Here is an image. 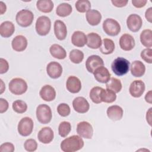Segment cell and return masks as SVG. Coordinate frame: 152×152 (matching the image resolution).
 I'll return each mask as SVG.
<instances>
[{"label": "cell", "mask_w": 152, "mask_h": 152, "mask_svg": "<svg viewBox=\"0 0 152 152\" xmlns=\"http://www.w3.org/2000/svg\"><path fill=\"white\" fill-rule=\"evenodd\" d=\"M84 142L80 135H72L61 143V149L64 152H75L81 150L84 146Z\"/></svg>", "instance_id": "obj_1"}, {"label": "cell", "mask_w": 152, "mask_h": 152, "mask_svg": "<svg viewBox=\"0 0 152 152\" xmlns=\"http://www.w3.org/2000/svg\"><path fill=\"white\" fill-rule=\"evenodd\" d=\"M130 62L124 58L118 57L116 58L111 65V68L114 74L118 76L125 75L129 69Z\"/></svg>", "instance_id": "obj_2"}, {"label": "cell", "mask_w": 152, "mask_h": 152, "mask_svg": "<svg viewBox=\"0 0 152 152\" xmlns=\"http://www.w3.org/2000/svg\"><path fill=\"white\" fill-rule=\"evenodd\" d=\"M36 117L38 121L42 124L49 123L52 118L50 107L46 104H39L36 109Z\"/></svg>", "instance_id": "obj_3"}, {"label": "cell", "mask_w": 152, "mask_h": 152, "mask_svg": "<svg viewBox=\"0 0 152 152\" xmlns=\"http://www.w3.org/2000/svg\"><path fill=\"white\" fill-rule=\"evenodd\" d=\"M9 90L15 95H21L26 92L27 84L21 78H14L9 83Z\"/></svg>", "instance_id": "obj_4"}, {"label": "cell", "mask_w": 152, "mask_h": 152, "mask_svg": "<svg viewBox=\"0 0 152 152\" xmlns=\"http://www.w3.org/2000/svg\"><path fill=\"white\" fill-rule=\"evenodd\" d=\"M17 24L23 27L30 26L34 20L33 13L27 9H23L19 11L15 17Z\"/></svg>", "instance_id": "obj_5"}, {"label": "cell", "mask_w": 152, "mask_h": 152, "mask_svg": "<svg viewBox=\"0 0 152 152\" xmlns=\"http://www.w3.org/2000/svg\"><path fill=\"white\" fill-rule=\"evenodd\" d=\"M51 27V21L50 18L45 15L39 17L36 22V31L40 36L47 35Z\"/></svg>", "instance_id": "obj_6"}, {"label": "cell", "mask_w": 152, "mask_h": 152, "mask_svg": "<svg viewBox=\"0 0 152 152\" xmlns=\"http://www.w3.org/2000/svg\"><path fill=\"white\" fill-rule=\"evenodd\" d=\"M103 29L106 34L116 36L121 31V26L116 20L113 18H107L103 23Z\"/></svg>", "instance_id": "obj_7"}, {"label": "cell", "mask_w": 152, "mask_h": 152, "mask_svg": "<svg viewBox=\"0 0 152 152\" xmlns=\"http://www.w3.org/2000/svg\"><path fill=\"white\" fill-rule=\"evenodd\" d=\"M34 124L33 120L29 117L22 118L18 122L17 129L18 133L23 137H27L33 131Z\"/></svg>", "instance_id": "obj_8"}, {"label": "cell", "mask_w": 152, "mask_h": 152, "mask_svg": "<svg viewBox=\"0 0 152 152\" xmlns=\"http://www.w3.org/2000/svg\"><path fill=\"white\" fill-rule=\"evenodd\" d=\"M77 132L81 137L91 139L93 134V128L89 122L82 121L77 124Z\"/></svg>", "instance_id": "obj_9"}, {"label": "cell", "mask_w": 152, "mask_h": 152, "mask_svg": "<svg viewBox=\"0 0 152 152\" xmlns=\"http://www.w3.org/2000/svg\"><path fill=\"white\" fill-rule=\"evenodd\" d=\"M103 65L104 62L102 58L96 55L90 56L86 62V67L87 70L92 74H93L97 68Z\"/></svg>", "instance_id": "obj_10"}, {"label": "cell", "mask_w": 152, "mask_h": 152, "mask_svg": "<svg viewBox=\"0 0 152 152\" xmlns=\"http://www.w3.org/2000/svg\"><path fill=\"white\" fill-rule=\"evenodd\" d=\"M126 25L129 30L132 32H137L141 28L142 25V18L138 14H130L127 18Z\"/></svg>", "instance_id": "obj_11"}, {"label": "cell", "mask_w": 152, "mask_h": 152, "mask_svg": "<svg viewBox=\"0 0 152 152\" xmlns=\"http://www.w3.org/2000/svg\"><path fill=\"white\" fill-rule=\"evenodd\" d=\"M145 86L144 83L141 80H135L131 83L129 91L130 94L135 98L140 97L145 91Z\"/></svg>", "instance_id": "obj_12"}, {"label": "cell", "mask_w": 152, "mask_h": 152, "mask_svg": "<svg viewBox=\"0 0 152 152\" xmlns=\"http://www.w3.org/2000/svg\"><path fill=\"white\" fill-rule=\"evenodd\" d=\"M72 106L75 111L79 113H84L88 111L90 104L83 97H77L72 102Z\"/></svg>", "instance_id": "obj_13"}, {"label": "cell", "mask_w": 152, "mask_h": 152, "mask_svg": "<svg viewBox=\"0 0 152 152\" xmlns=\"http://www.w3.org/2000/svg\"><path fill=\"white\" fill-rule=\"evenodd\" d=\"M62 67L61 65L55 61L49 62L46 66L48 75L53 79H56L61 77L62 73Z\"/></svg>", "instance_id": "obj_14"}, {"label": "cell", "mask_w": 152, "mask_h": 152, "mask_svg": "<svg viewBox=\"0 0 152 152\" xmlns=\"http://www.w3.org/2000/svg\"><path fill=\"white\" fill-rule=\"evenodd\" d=\"M135 39L129 34H124L119 39L120 48L125 51L131 50L135 46Z\"/></svg>", "instance_id": "obj_15"}, {"label": "cell", "mask_w": 152, "mask_h": 152, "mask_svg": "<svg viewBox=\"0 0 152 152\" xmlns=\"http://www.w3.org/2000/svg\"><path fill=\"white\" fill-rule=\"evenodd\" d=\"M54 133L52 128L49 126H46L42 128L37 134L39 141L43 144H49L53 139Z\"/></svg>", "instance_id": "obj_16"}, {"label": "cell", "mask_w": 152, "mask_h": 152, "mask_svg": "<svg viewBox=\"0 0 152 152\" xmlns=\"http://www.w3.org/2000/svg\"><path fill=\"white\" fill-rule=\"evenodd\" d=\"M67 90L71 93H77L81 88L80 80L75 76H69L66 82Z\"/></svg>", "instance_id": "obj_17"}, {"label": "cell", "mask_w": 152, "mask_h": 152, "mask_svg": "<svg viewBox=\"0 0 152 152\" xmlns=\"http://www.w3.org/2000/svg\"><path fill=\"white\" fill-rule=\"evenodd\" d=\"M54 33L59 40L65 39L67 35V28L65 24L61 20H56L54 23Z\"/></svg>", "instance_id": "obj_18"}, {"label": "cell", "mask_w": 152, "mask_h": 152, "mask_svg": "<svg viewBox=\"0 0 152 152\" xmlns=\"http://www.w3.org/2000/svg\"><path fill=\"white\" fill-rule=\"evenodd\" d=\"M93 74L95 79L101 83H106L110 78L111 75L107 68L103 66L97 68Z\"/></svg>", "instance_id": "obj_19"}, {"label": "cell", "mask_w": 152, "mask_h": 152, "mask_svg": "<svg viewBox=\"0 0 152 152\" xmlns=\"http://www.w3.org/2000/svg\"><path fill=\"white\" fill-rule=\"evenodd\" d=\"M40 97L46 102H51L56 97V91L50 85H45L40 90Z\"/></svg>", "instance_id": "obj_20"}, {"label": "cell", "mask_w": 152, "mask_h": 152, "mask_svg": "<svg viewBox=\"0 0 152 152\" xmlns=\"http://www.w3.org/2000/svg\"><path fill=\"white\" fill-rule=\"evenodd\" d=\"M27 40L23 35L15 36L12 40L11 45L12 49L17 52L24 51L27 46Z\"/></svg>", "instance_id": "obj_21"}, {"label": "cell", "mask_w": 152, "mask_h": 152, "mask_svg": "<svg viewBox=\"0 0 152 152\" xmlns=\"http://www.w3.org/2000/svg\"><path fill=\"white\" fill-rule=\"evenodd\" d=\"M123 113L122 108L118 105L110 106L107 109L108 118L113 121L121 120L123 116Z\"/></svg>", "instance_id": "obj_22"}, {"label": "cell", "mask_w": 152, "mask_h": 152, "mask_svg": "<svg viewBox=\"0 0 152 152\" xmlns=\"http://www.w3.org/2000/svg\"><path fill=\"white\" fill-rule=\"evenodd\" d=\"M101 37L96 33H90L87 35V46L93 49H96L102 45Z\"/></svg>", "instance_id": "obj_23"}, {"label": "cell", "mask_w": 152, "mask_h": 152, "mask_svg": "<svg viewBox=\"0 0 152 152\" xmlns=\"http://www.w3.org/2000/svg\"><path fill=\"white\" fill-rule=\"evenodd\" d=\"M15 31L14 24L10 21H4L0 26V34L2 37L7 38L11 37Z\"/></svg>", "instance_id": "obj_24"}, {"label": "cell", "mask_w": 152, "mask_h": 152, "mask_svg": "<svg viewBox=\"0 0 152 152\" xmlns=\"http://www.w3.org/2000/svg\"><path fill=\"white\" fill-rule=\"evenodd\" d=\"M72 43L77 47H83L87 43V36L81 31H75L71 36Z\"/></svg>", "instance_id": "obj_25"}, {"label": "cell", "mask_w": 152, "mask_h": 152, "mask_svg": "<svg viewBox=\"0 0 152 152\" xmlns=\"http://www.w3.org/2000/svg\"><path fill=\"white\" fill-rule=\"evenodd\" d=\"M86 20L91 26L98 25L102 20V14L96 10H90L86 12Z\"/></svg>", "instance_id": "obj_26"}, {"label": "cell", "mask_w": 152, "mask_h": 152, "mask_svg": "<svg viewBox=\"0 0 152 152\" xmlns=\"http://www.w3.org/2000/svg\"><path fill=\"white\" fill-rule=\"evenodd\" d=\"M145 71V66L144 64L140 61H134L131 65V74L135 77H141Z\"/></svg>", "instance_id": "obj_27"}, {"label": "cell", "mask_w": 152, "mask_h": 152, "mask_svg": "<svg viewBox=\"0 0 152 152\" xmlns=\"http://www.w3.org/2000/svg\"><path fill=\"white\" fill-rule=\"evenodd\" d=\"M51 55L58 59H64L66 57V52L65 49L58 44H53L49 48Z\"/></svg>", "instance_id": "obj_28"}, {"label": "cell", "mask_w": 152, "mask_h": 152, "mask_svg": "<svg viewBox=\"0 0 152 152\" xmlns=\"http://www.w3.org/2000/svg\"><path fill=\"white\" fill-rule=\"evenodd\" d=\"M99 48L102 53L109 55L113 53L115 48V45L112 39L105 38L102 40V45Z\"/></svg>", "instance_id": "obj_29"}, {"label": "cell", "mask_w": 152, "mask_h": 152, "mask_svg": "<svg viewBox=\"0 0 152 152\" xmlns=\"http://www.w3.org/2000/svg\"><path fill=\"white\" fill-rule=\"evenodd\" d=\"M38 10L44 13L50 12L54 7L53 2L50 0H39L36 2Z\"/></svg>", "instance_id": "obj_30"}, {"label": "cell", "mask_w": 152, "mask_h": 152, "mask_svg": "<svg viewBox=\"0 0 152 152\" xmlns=\"http://www.w3.org/2000/svg\"><path fill=\"white\" fill-rule=\"evenodd\" d=\"M140 41L144 46L151 48L152 46V31L150 29L144 30L140 34Z\"/></svg>", "instance_id": "obj_31"}, {"label": "cell", "mask_w": 152, "mask_h": 152, "mask_svg": "<svg viewBox=\"0 0 152 152\" xmlns=\"http://www.w3.org/2000/svg\"><path fill=\"white\" fill-rule=\"evenodd\" d=\"M72 11V8L71 5L68 3L60 4L56 8V14L61 17H65L70 15Z\"/></svg>", "instance_id": "obj_32"}, {"label": "cell", "mask_w": 152, "mask_h": 152, "mask_svg": "<svg viewBox=\"0 0 152 152\" xmlns=\"http://www.w3.org/2000/svg\"><path fill=\"white\" fill-rule=\"evenodd\" d=\"M116 99V95L114 91L107 88L102 89L100 94V99L102 102L110 103L115 102Z\"/></svg>", "instance_id": "obj_33"}, {"label": "cell", "mask_w": 152, "mask_h": 152, "mask_svg": "<svg viewBox=\"0 0 152 152\" xmlns=\"http://www.w3.org/2000/svg\"><path fill=\"white\" fill-rule=\"evenodd\" d=\"M106 87L107 89L110 90L114 91L115 93H117L121 90L122 86L121 81L119 79L112 77L106 83Z\"/></svg>", "instance_id": "obj_34"}, {"label": "cell", "mask_w": 152, "mask_h": 152, "mask_svg": "<svg viewBox=\"0 0 152 152\" xmlns=\"http://www.w3.org/2000/svg\"><path fill=\"white\" fill-rule=\"evenodd\" d=\"M102 89L103 88L97 86L94 87L91 89L90 91V98L93 103L99 104L102 102L100 99V94Z\"/></svg>", "instance_id": "obj_35"}, {"label": "cell", "mask_w": 152, "mask_h": 152, "mask_svg": "<svg viewBox=\"0 0 152 152\" xmlns=\"http://www.w3.org/2000/svg\"><path fill=\"white\" fill-rule=\"evenodd\" d=\"M76 10L81 13L88 11L91 8V3L88 0H78L75 2Z\"/></svg>", "instance_id": "obj_36"}, {"label": "cell", "mask_w": 152, "mask_h": 152, "mask_svg": "<svg viewBox=\"0 0 152 152\" xmlns=\"http://www.w3.org/2000/svg\"><path fill=\"white\" fill-rule=\"evenodd\" d=\"M84 59V53L79 49H73L69 53V59L74 64H80Z\"/></svg>", "instance_id": "obj_37"}, {"label": "cell", "mask_w": 152, "mask_h": 152, "mask_svg": "<svg viewBox=\"0 0 152 152\" xmlns=\"http://www.w3.org/2000/svg\"><path fill=\"white\" fill-rule=\"evenodd\" d=\"M71 130V125L69 122L63 121L60 123L58 127L59 135L62 137H66Z\"/></svg>", "instance_id": "obj_38"}, {"label": "cell", "mask_w": 152, "mask_h": 152, "mask_svg": "<svg viewBox=\"0 0 152 152\" xmlns=\"http://www.w3.org/2000/svg\"><path fill=\"white\" fill-rule=\"evenodd\" d=\"M12 109L14 112L18 113H23L27 109V104L26 103L21 100H17L12 103Z\"/></svg>", "instance_id": "obj_39"}, {"label": "cell", "mask_w": 152, "mask_h": 152, "mask_svg": "<svg viewBox=\"0 0 152 152\" xmlns=\"http://www.w3.org/2000/svg\"><path fill=\"white\" fill-rule=\"evenodd\" d=\"M57 112L60 116L62 117H66L70 114V107L66 103H60L57 107Z\"/></svg>", "instance_id": "obj_40"}, {"label": "cell", "mask_w": 152, "mask_h": 152, "mask_svg": "<svg viewBox=\"0 0 152 152\" xmlns=\"http://www.w3.org/2000/svg\"><path fill=\"white\" fill-rule=\"evenodd\" d=\"M24 147L26 151L28 152H33L37 150V143L34 139H28L25 141Z\"/></svg>", "instance_id": "obj_41"}, {"label": "cell", "mask_w": 152, "mask_h": 152, "mask_svg": "<svg viewBox=\"0 0 152 152\" xmlns=\"http://www.w3.org/2000/svg\"><path fill=\"white\" fill-rule=\"evenodd\" d=\"M141 58L147 63H152V49L151 48H146L141 52Z\"/></svg>", "instance_id": "obj_42"}, {"label": "cell", "mask_w": 152, "mask_h": 152, "mask_svg": "<svg viewBox=\"0 0 152 152\" xmlns=\"http://www.w3.org/2000/svg\"><path fill=\"white\" fill-rule=\"evenodd\" d=\"M14 150V145L11 142H7L1 144L0 146L1 152H13Z\"/></svg>", "instance_id": "obj_43"}, {"label": "cell", "mask_w": 152, "mask_h": 152, "mask_svg": "<svg viewBox=\"0 0 152 152\" xmlns=\"http://www.w3.org/2000/svg\"><path fill=\"white\" fill-rule=\"evenodd\" d=\"M9 69V64L7 61L2 58L0 59V74H2L8 71Z\"/></svg>", "instance_id": "obj_44"}, {"label": "cell", "mask_w": 152, "mask_h": 152, "mask_svg": "<svg viewBox=\"0 0 152 152\" xmlns=\"http://www.w3.org/2000/svg\"><path fill=\"white\" fill-rule=\"evenodd\" d=\"M8 106H9V104L7 100L3 98H1L0 99V113H3L5 112L7 110Z\"/></svg>", "instance_id": "obj_45"}, {"label": "cell", "mask_w": 152, "mask_h": 152, "mask_svg": "<svg viewBox=\"0 0 152 152\" xmlns=\"http://www.w3.org/2000/svg\"><path fill=\"white\" fill-rule=\"evenodd\" d=\"M131 2L135 7L137 8H140L144 7L146 5L147 1V0H132Z\"/></svg>", "instance_id": "obj_46"}, {"label": "cell", "mask_w": 152, "mask_h": 152, "mask_svg": "<svg viewBox=\"0 0 152 152\" xmlns=\"http://www.w3.org/2000/svg\"><path fill=\"white\" fill-rule=\"evenodd\" d=\"M111 2L112 3V4L114 6H115L116 7L121 8V7L126 6L128 2V1H127V0H126V1H125V0H112Z\"/></svg>", "instance_id": "obj_47"}, {"label": "cell", "mask_w": 152, "mask_h": 152, "mask_svg": "<svg viewBox=\"0 0 152 152\" xmlns=\"http://www.w3.org/2000/svg\"><path fill=\"white\" fill-rule=\"evenodd\" d=\"M145 17L149 23L152 22V7H150L146 10Z\"/></svg>", "instance_id": "obj_48"}, {"label": "cell", "mask_w": 152, "mask_h": 152, "mask_svg": "<svg viewBox=\"0 0 152 152\" xmlns=\"http://www.w3.org/2000/svg\"><path fill=\"white\" fill-rule=\"evenodd\" d=\"M145 101L150 103V104H151L152 103V91L151 90H150L149 91H148L145 96Z\"/></svg>", "instance_id": "obj_49"}, {"label": "cell", "mask_w": 152, "mask_h": 152, "mask_svg": "<svg viewBox=\"0 0 152 152\" xmlns=\"http://www.w3.org/2000/svg\"><path fill=\"white\" fill-rule=\"evenodd\" d=\"M151 109L152 108L150 107L146 114V121L150 126L151 125Z\"/></svg>", "instance_id": "obj_50"}, {"label": "cell", "mask_w": 152, "mask_h": 152, "mask_svg": "<svg viewBox=\"0 0 152 152\" xmlns=\"http://www.w3.org/2000/svg\"><path fill=\"white\" fill-rule=\"evenodd\" d=\"M7 10V7L5 4H4L2 1L0 2V14L2 15L4 12H5Z\"/></svg>", "instance_id": "obj_51"}, {"label": "cell", "mask_w": 152, "mask_h": 152, "mask_svg": "<svg viewBox=\"0 0 152 152\" xmlns=\"http://www.w3.org/2000/svg\"><path fill=\"white\" fill-rule=\"evenodd\" d=\"M0 81H1V92H0V93L2 94V93L4 92V91L5 90V84H4V83H3V81H2V80L1 79L0 80Z\"/></svg>", "instance_id": "obj_52"}]
</instances>
